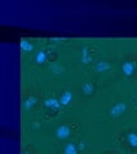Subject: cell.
Here are the masks:
<instances>
[{
  "label": "cell",
  "instance_id": "obj_11",
  "mask_svg": "<svg viewBox=\"0 0 137 154\" xmlns=\"http://www.w3.org/2000/svg\"><path fill=\"white\" fill-rule=\"evenodd\" d=\"M19 46H21V49L25 53H32V51H34V49H35L34 44H32L30 40H27V38H22Z\"/></svg>",
  "mask_w": 137,
  "mask_h": 154
},
{
  "label": "cell",
  "instance_id": "obj_4",
  "mask_svg": "<svg viewBox=\"0 0 137 154\" xmlns=\"http://www.w3.org/2000/svg\"><path fill=\"white\" fill-rule=\"evenodd\" d=\"M72 100H73V93L70 90H65L59 98V102H60V104H62V107H67V105H69L70 103H72Z\"/></svg>",
  "mask_w": 137,
  "mask_h": 154
},
{
  "label": "cell",
  "instance_id": "obj_5",
  "mask_svg": "<svg viewBox=\"0 0 137 154\" xmlns=\"http://www.w3.org/2000/svg\"><path fill=\"white\" fill-rule=\"evenodd\" d=\"M94 68H95V71L99 72V73H105V72L110 71L112 64L108 60H99V62H96V64Z\"/></svg>",
  "mask_w": 137,
  "mask_h": 154
},
{
  "label": "cell",
  "instance_id": "obj_9",
  "mask_svg": "<svg viewBox=\"0 0 137 154\" xmlns=\"http://www.w3.org/2000/svg\"><path fill=\"white\" fill-rule=\"evenodd\" d=\"M126 141L131 148L137 149V132H135V131L128 132L126 135Z\"/></svg>",
  "mask_w": 137,
  "mask_h": 154
},
{
  "label": "cell",
  "instance_id": "obj_1",
  "mask_svg": "<svg viewBox=\"0 0 137 154\" xmlns=\"http://www.w3.org/2000/svg\"><path fill=\"white\" fill-rule=\"evenodd\" d=\"M127 110H128V105H127L124 102H119L114 105H112L109 108V110H108V113H109V116L112 118H118V117H121V116L126 114Z\"/></svg>",
  "mask_w": 137,
  "mask_h": 154
},
{
  "label": "cell",
  "instance_id": "obj_12",
  "mask_svg": "<svg viewBox=\"0 0 137 154\" xmlns=\"http://www.w3.org/2000/svg\"><path fill=\"white\" fill-rule=\"evenodd\" d=\"M63 152H64V154H78V146L76 145V143L70 141L64 145Z\"/></svg>",
  "mask_w": 137,
  "mask_h": 154
},
{
  "label": "cell",
  "instance_id": "obj_13",
  "mask_svg": "<svg viewBox=\"0 0 137 154\" xmlns=\"http://www.w3.org/2000/svg\"><path fill=\"white\" fill-rule=\"evenodd\" d=\"M36 102H37V100H36L35 96L34 95H30L28 98L25 99V102H23V108H25L26 110H31L36 105Z\"/></svg>",
  "mask_w": 137,
  "mask_h": 154
},
{
  "label": "cell",
  "instance_id": "obj_8",
  "mask_svg": "<svg viewBox=\"0 0 137 154\" xmlns=\"http://www.w3.org/2000/svg\"><path fill=\"white\" fill-rule=\"evenodd\" d=\"M92 54L88 51V46H85L83 49L81 50V60H82V63L83 64H88V63H91L92 62Z\"/></svg>",
  "mask_w": 137,
  "mask_h": 154
},
{
  "label": "cell",
  "instance_id": "obj_6",
  "mask_svg": "<svg viewBox=\"0 0 137 154\" xmlns=\"http://www.w3.org/2000/svg\"><path fill=\"white\" fill-rule=\"evenodd\" d=\"M46 60H48V53H46L44 49H40L36 51L35 54V63L37 66H42L46 63Z\"/></svg>",
  "mask_w": 137,
  "mask_h": 154
},
{
  "label": "cell",
  "instance_id": "obj_3",
  "mask_svg": "<svg viewBox=\"0 0 137 154\" xmlns=\"http://www.w3.org/2000/svg\"><path fill=\"white\" fill-rule=\"evenodd\" d=\"M121 71H122V75L124 77H132L136 72V62L128 59V60H124L121 66Z\"/></svg>",
  "mask_w": 137,
  "mask_h": 154
},
{
  "label": "cell",
  "instance_id": "obj_15",
  "mask_svg": "<svg viewBox=\"0 0 137 154\" xmlns=\"http://www.w3.org/2000/svg\"><path fill=\"white\" fill-rule=\"evenodd\" d=\"M136 107H137V99H136Z\"/></svg>",
  "mask_w": 137,
  "mask_h": 154
},
{
  "label": "cell",
  "instance_id": "obj_7",
  "mask_svg": "<svg viewBox=\"0 0 137 154\" xmlns=\"http://www.w3.org/2000/svg\"><path fill=\"white\" fill-rule=\"evenodd\" d=\"M44 105H45L46 108L53 109V110H56V109H59L60 107H62V104H60L59 99H56V98H48V99H45Z\"/></svg>",
  "mask_w": 137,
  "mask_h": 154
},
{
  "label": "cell",
  "instance_id": "obj_10",
  "mask_svg": "<svg viewBox=\"0 0 137 154\" xmlns=\"http://www.w3.org/2000/svg\"><path fill=\"white\" fill-rule=\"evenodd\" d=\"M82 93L85 94V95H87V96H90V95H92L94 93H95V85H94L91 81H86L83 85H82Z\"/></svg>",
  "mask_w": 137,
  "mask_h": 154
},
{
  "label": "cell",
  "instance_id": "obj_2",
  "mask_svg": "<svg viewBox=\"0 0 137 154\" xmlns=\"http://www.w3.org/2000/svg\"><path fill=\"white\" fill-rule=\"evenodd\" d=\"M55 137L58 139L59 141H64L67 140L68 137H70V135H72V128L68 125H60L55 128Z\"/></svg>",
  "mask_w": 137,
  "mask_h": 154
},
{
  "label": "cell",
  "instance_id": "obj_14",
  "mask_svg": "<svg viewBox=\"0 0 137 154\" xmlns=\"http://www.w3.org/2000/svg\"><path fill=\"white\" fill-rule=\"evenodd\" d=\"M23 154H32V153H30V152H25V153H23Z\"/></svg>",
  "mask_w": 137,
  "mask_h": 154
}]
</instances>
